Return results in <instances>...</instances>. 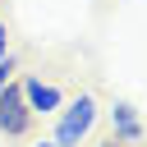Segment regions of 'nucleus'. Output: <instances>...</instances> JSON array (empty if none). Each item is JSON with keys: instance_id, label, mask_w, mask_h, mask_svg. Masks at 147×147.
<instances>
[{"instance_id": "1", "label": "nucleus", "mask_w": 147, "mask_h": 147, "mask_svg": "<svg viewBox=\"0 0 147 147\" xmlns=\"http://www.w3.org/2000/svg\"><path fill=\"white\" fill-rule=\"evenodd\" d=\"M96 124V96L92 92H78L64 110H60V124H55V147H78Z\"/></svg>"}, {"instance_id": "6", "label": "nucleus", "mask_w": 147, "mask_h": 147, "mask_svg": "<svg viewBox=\"0 0 147 147\" xmlns=\"http://www.w3.org/2000/svg\"><path fill=\"white\" fill-rule=\"evenodd\" d=\"M9 55V37H5V23H0V60Z\"/></svg>"}, {"instance_id": "4", "label": "nucleus", "mask_w": 147, "mask_h": 147, "mask_svg": "<svg viewBox=\"0 0 147 147\" xmlns=\"http://www.w3.org/2000/svg\"><path fill=\"white\" fill-rule=\"evenodd\" d=\"M110 124H115V142H124V147L142 138V119H138V110L129 101H115L110 106Z\"/></svg>"}, {"instance_id": "8", "label": "nucleus", "mask_w": 147, "mask_h": 147, "mask_svg": "<svg viewBox=\"0 0 147 147\" xmlns=\"http://www.w3.org/2000/svg\"><path fill=\"white\" fill-rule=\"evenodd\" d=\"M37 147H55V142H37Z\"/></svg>"}, {"instance_id": "7", "label": "nucleus", "mask_w": 147, "mask_h": 147, "mask_svg": "<svg viewBox=\"0 0 147 147\" xmlns=\"http://www.w3.org/2000/svg\"><path fill=\"white\" fill-rule=\"evenodd\" d=\"M101 147H124V142H115V138H106V142H101Z\"/></svg>"}, {"instance_id": "2", "label": "nucleus", "mask_w": 147, "mask_h": 147, "mask_svg": "<svg viewBox=\"0 0 147 147\" xmlns=\"http://www.w3.org/2000/svg\"><path fill=\"white\" fill-rule=\"evenodd\" d=\"M32 110H28V101H23V87L9 78L5 83V92H0V133L5 138H23L28 129H32Z\"/></svg>"}, {"instance_id": "5", "label": "nucleus", "mask_w": 147, "mask_h": 147, "mask_svg": "<svg viewBox=\"0 0 147 147\" xmlns=\"http://www.w3.org/2000/svg\"><path fill=\"white\" fill-rule=\"evenodd\" d=\"M14 69H18V60H14V55H5V60H0V92H5V83L14 78Z\"/></svg>"}, {"instance_id": "3", "label": "nucleus", "mask_w": 147, "mask_h": 147, "mask_svg": "<svg viewBox=\"0 0 147 147\" xmlns=\"http://www.w3.org/2000/svg\"><path fill=\"white\" fill-rule=\"evenodd\" d=\"M18 87H23V101H28V110H32V115H55V110L64 106V92H60L55 83H41V78H23Z\"/></svg>"}]
</instances>
